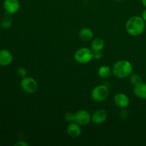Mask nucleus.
<instances>
[{"mask_svg":"<svg viewBox=\"0 0 146 146\" xmlns=\"http://www.w3.org/2000/svg\"><path fill=\"white\" fill-rule=\"evenodd\" d=\"M145 21L138 16H133L128 19L125 24V29L132 36H138L143 33L145 28Z\"/></svg>","mask_w":146,"mask_h":146,"instance_id":"1","label":"nucleus"},{"mask_svg":"<svg viewBox=\"0 0 146 146\" xmlns=\"http://www.w3.org/2000/svg\"><path fill=\"white\" fill-rule=\"evenodd\" d=\"M133 71V66L127 60H120L114 64L112 73L116 78L123 79L131 76Z\"/></svg>","mask_w":146,"mask_h":146,"instance_id":"2","label":"nucleus"},{"mask_svg":"<svg viewBox=\"0 0 146 146\" xmlns=\"http://www.w3.org/2000/svg\"><path fill=\"white\" fill-rule=\"evenodd\" d=\"M91 96L92 99L96 102H104L109 96V89L106 85L96 86L93 88Z\"/></svg>","mask_w":146,"mask_h":146,"instance_id":"3","label":"nucleus"},{"mask_svg":"<svg viewBox=\"0 0 146 146\" xmlns=\"http://www.w3.org/2000/svg\"><path fill=\"white\" fill-rule=\"evenodd\" d=\"M74 58L78 64H85L90 62L94 58L92 49L91 50L87 47L80 48L75 52Z\"/></svg>","mask_w":146,"mask_h":146,"instance_id":"4","label":"nucleus"},{"mask_svg":"<svg viewBox=\"0 0 146 146\" xmlns=\"http://www.w3.org/2000/svg\"><path fill=\"white\" fill-rule=\"evenodd\" d=\"M21 88L24 92L27 94H33L36 92L38 88V84L34 78L30 76H25L21 81Z\"/></svg>","mask_w":146,"mask_h":146,"instance_id":"5","label":"nucleus"},{"mask_svg":"<svg viewBox=\"0 0 146 146\" xmlns=\"http://www.w3.org/2000/svg\"><path fill=\"white\" fill-rule=\"evenodd\" d=\"M91 115L86 110H78L74 113V122L80 125H86L91 122Z\"/></svg>","mask_w":146,"mask_h":146,"instance_id":"6","label":"nucleus"},{"mask_svg":"<svg viewBox=\"0 0 146 146\" xmlns=\"http://www.w3.org/2000/svg\"><path fill=\"white\" fill-rule=\"evenodd\" d=\"M114 103L115 105L122 109H125L129 106L130 99L126 94L123 93H118L114 96Z\"/></svg>","mask_w":146,"mask_h":146,"instance_id":"7","label":"nucleus"},{"mask_svg":"<svg viewBox=\"0 0 146 146\" xmlns=\"http://www.w3.org/2000/svg\"><path fill=\"white\" fill-rule=\"evenodd\" d=\"M4 8L7 14H15L19 10V0H4Z\"/></svg>","mask_w":146,"mask_h":146,"instance_id":"8","label":"nucleus"},{"mask_svg":"<svg viewBox=\"0 0 146 146\" xmlns=\"http://www.w3.org/2000/svg\"><path fill=\"white\" fill-rule=\"evenodd\" d=\"M107 118V112L104 109H98L96 111L91 115V121L96 125L104 123Z\"/></svg>","mask_w":146,"mask_h":146,"instance_id":"9","label":"nucleus"},{"mask_svg":"<svg viewBox=\"0 0 146 146\" xmlns=\"http://www.w3.org/2000/svg\"><path fill=\"white\" fill-rule=\"evenodd\" d=\"M67 133L71 138H78L81 134V125H78L76 122H72L68 123L67 126Z\"/></svg>","mask_w":146,"mask_h":146,"instance_id":"10","label":"nucleus"},{"mask_svg":"<svg viewBox=\"0 0 146 146\" xmlns=\"http://www.w3.org/2000/svg\"><path fill=\"white\" fill-rule=\"evenodd\" d=\"M13 56L10 51L7 49L0 50V65L8 66L12 62Z\"/></svg>","mask_w":146,"mask_h":146,"instance_id":"11","label":"nucleus"},{"mask_svg":"<svg viewBox=\"0 0 146 146\" xmlns=\"http://www.w3.org/2000/svg\"><path fill=\"white\" fill-rule=\"evenodd\" d=\"M133 93L138 98L146 99V83L141 82V84L135 86L133 88Z\"/></svg>","mask_w":146,"mask_h":146,"instance_id":"12","label":"nucleus"},{"mask_svg":"<svg viewBox=\"0 0 146 146\" xmlns=\"http://www.w3.org/2000/svg\"><path fill=\"white\" fill-rule=\"evenodd\" d=\"M79 36L83 41H89L94 38V32L91 29H88L85 27L80 30Z\"/></svg>","mask_w":146,"mask_h":146,"instance_id":"13","label":"nucleus"},{"mask_svg":"<svg viewBox=\"0 0 146 146\" xmlns=\"http://www.w3.org/2000/svg\"><path fill=\"white\" fill-rule=\"evenodd\" d=\"M105 43L101 38H96L91 42V49L92 51H102L104 48Z\"/></svg>","mask_w":146,"mask_h":146,"instance_id":"14","label":"nucleus"},{"mask_svg":"<svg viewBox=\"0 0 146 146\" xmlns=\"http://www.w3.org/2000/svg\"><path fill=\"white\" fill-rule=\"evenodd\" d=\"M112 71H111V68L108 66H101L98 70V74L101 78H106L111 76Z\"/></svg>","mask_w":146,"mask_h":146,"instance_id":"15","label":"nucleus"},{"mask_svg":"<svg viewBox=\"0 0 146 146\" xmlns=\"http://www.w3.org/2000/svg\"><path fill=\"white\" fill-rule=\"evenodd\" d=\"M11 24H12V20L9 17H5L1 21V28L4 29H8L11 27Z\"/></svg>","mask_w":146,"mask_h":146,"instance_id":"16","label":"nucleus"},{"mask_svg":"<svg viewBox=\"0 0 146 146\" xmlns=\"http://www.w3.org/2000/svg\"><path fill=\"white\" fill-rule=\"evenodd\" d=\"M130 82L132 84L133 86L138 85V84H141V82H143L142 78L140 75L138 74H133L132 76L130 78Z\"/></svg>","mask_w":146,"mask_h":146,"instance_id":"17","label":"nucleus"},{"mask_svg":"<svg viewBox=\"0 0 146 146\" xmlns=\"http://www.w3.org/2000/svg\"><path fill=\"white\" fill-rule=\"evenodd\" d=\"M65 121H66L67 123H68L74 122V113H67L65 115Z\"/></svg>","mask_w":146,"mask_h":146,"instance_id":"18","label":"nucleus"},{"mask_svg":"<svg viewBox=\"0 0 146 146\" xmlns=\"http://www.w3.org/2000/svg\"><path fill=\"white\" fill-rule=\"evenodd\" d=\"M17 74H18L21 78H24L25 76H27V70L24 68H23V67L19 68L18 69H17Z\"/></svg>","mask_w":146,"mask_h":146,"instance_id":"19","label":"nucleus"},{"mask_svg":"<svg viewBox=\"0 0 146 146\" xmlns=\"http://www.w3.org/2000/svg\"><path fill=\"white\" fill-rule=\"evenodd\" d=\"M93 57L96 59H99L102 57L101 51H93Z\"/></svg>","mask_w":146,"mask_h":146,"instance_id":"20","label":"nucleus"},{"mask_svg":"<svg viewBox=\"0 0 146 146\" xmlns=\"http://www.w3.org/2000/svg\"><path fill=\"white\" fill-rule=\"evenodd\" d=\"M120 117L123 119H125L128 117V113H127L126 111H121V113H120Z\"/></svg>","mask_w":146,"mask_h":146,"instance_id":"21","label":"nucleus"},{"mask_svg":"<svg viewBox=\"0 0 146 146\" xmlns=\"http://www.w3.org/2000/svg\"><path fill=\"white\" fill-rule=\"evenodd\" d=\"M14 145L15 146H27V145H29V144L27 143H26L25 141H19V142H17V143H16L15 144H14Z\"/></svg>","mask_w":146,"mask_h":146,"instance_id":"22","label":"nucleus"},{"mask_svg":"<svg viewBox=\"0 0 146 146\" xmlns=\"http://www.w3.org/2000/svg\"><path fill=\"white\" fill-rule=\"evenodd\" d=\"M141 17L143 19L144 21H146V9L145 10H143V11L142 12V17Z\"/></svg>","mask_w":146,"mask_h":146,"instance_id":"23","label":"nucleus"},{"mask_svg":"<svg viewBox=\"0 0 146 146\" xmlns=\"http://www.w3.org/2000/svg\"><path fill=\"white\" fill-rule=\"evenodd\" d=\"M142 4L146 8V0H142Z\"/></svg>","mask_w":146,"mask_h":146,"instance_id":"24","label":"nucleus"},{"mask_svg":"<svg viewBox=\"0 0 146 146\" xmlns=\"http://www.w3.org/2000/svg\"><path fill=\"white\" fill-rule=\"evenodd\" d=\"M115 1H122V0H115Z\"/></svg>","mask_w":146,"mask_h":146,"instance_id":"25","label":"nucleus"}]
</instances>
